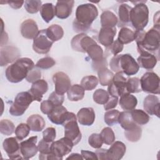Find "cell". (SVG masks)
I'll list each match as a JSON object with an SVG mask.
<instances>
[{
	"label": "cell",
	"instance_id": "55",
	"mask_svg": "<svg viewBox=\"0 0 160 160\" xmlns=\"http://www.w3.org/2000/svg\"><path fill=\"white\" fill-rule=\"evenodd\" d=\"M118 102V97L109 96L108 101L104 104V108L105 110H110L117 106Z\"/></svg>",
	"mask_w": 160,
	"mask_h": 160
},
{
	"label": "cell",
	"instance_id": "57",
	"mask_svg": "<svg viewBox=\"0 0 160 160\" xmlns=\"http://www.w3.org/2000/svg\"><path fill=\"white\" fill-rule=\"evenodd\" d=\"M103 67H107V61L104 58L101 61H92V68L94 71H98L100 68Z\"/></svg>",
	"mask_w": 160,
	"mask_h": 160
},
{
	"label": "cell",
	"instance_id": "3",
	"mask_svg": "<svg viewBox=\"0 0 160 160\" xmlns=\"http://www.w3.org/2000/svg\"><path fill=\"white\" fill-rule=\"evenodd\" d=\"M34 68V63L31 59L19 58L6 68L5 76L8 81L18 83L26 78L29 72Z\"/></svg>",
	"mask_w": 160,
	"mask_h": 160
},
{
	"label": "cell",
	"instance_id": "46",
	"mask_svg": "<svg viewBox=\"0 0 160 160\" xmlns=\"http://www.w3.org/2000/svg\"><path fill=\"white\" fill-rule=\"evenodd\" d=\"M42 2L41 1L28 0L24 1V8L30 14L37 13L41 9Z\"/></svg>",
	"mask_w": 160,
	"mask_h": 160
},
{
	"label": "cell",
	"instance_id": "36",
	"mask_svg": "<svg viewBox=\"0 0 160 160\" xmlns=\"http://www.w3.org/2000/svg\"><path fill=\"white\" fill-rule=\"evenodd\" d=\"M86 52L92 60V61H98L102 59L103 58V50L102 48L98 45L96 42L91 44L86 49Z\"/></svg>",
	"mask_w": 160,
	"mask_h": 160
},
{
	"label": "cell",
	"instance_id": "17",
	"mask_svg": "<svg viewBox=\"0 0 160 160\" xmlns=\"http://www.w3.org/2000/svg\"><path fill=\"white\" fill-rule=\"evenodd\" d=\"M21 35L26 39H34L39 32V29L36 22L31 19L24 21L20 28Z\"/></svg>",
	"mask_w": 160,
	"mask_h": 160
},
{
	"label": "cell",
	"instance_id": "61",
	"mask_svg": "<svg viewBox=\"0 0 160 160\" xmlns=\"http://www.w3.org/2000/svg\"><path fill=\"white\" fill-rule=\"evenodd\" d=\"M67 159H83L81 154L78 153H72L71 155H69L67 158Z\"/></svg>",
	"mask_w": 160,
	"mask_h": 160
},
{
	"label": "cell",
	"instance_id": "25",
	"mask_svg": "<svg viewBox=\"0 0 160 160\" xmlns=\"http://www.w3.org/2000/svg\"><path fill=\"white\" fill-rule=\"evenodd\" d=\"M68 110L62 105L56 106L48 115L49 119L54 124H62L68 114Z\"/></svg>",
	"mask_w": 160,
	"mask_h": 160
},
{
	"label": "cell",
	"instance_id": "20",
	"mask_svg": "<svg viewBox=\"0 0 160 160\" xmlns=\"http://www.w3.org/2000/svg\"><path fill=\"white\" fill-rule=\"evenodd\" d=\"M48 90V84L44 79H39L32 83L31 89L28 91L34 101L40 102L42 100L43 94Z\"/></svg>",
	"mask_w": 160,
	"mask_h": 160
},
{
	"label": "cell",
	"instance_id": "22",
	"mask_svg": "<svg viewBox=\"0 0 160 160\" xmlns=\"http://www.w3.org/2000/svg\"><path fill=\"white\" fill-rule=\"evenodd\" d=\"M116 34L115 28L102 27L98 34L99 42L106 48H108L114 41V38Z\"/></svg>",
	"mask_w": 160,
	"mask_h": 160
},
{
	"label": "cell",
	"instance_id": "5",
	"mask_svg": "<svg viewBox=\"0 0 160 160\" xmlns=\"http://www.w3.org/2000/svg\"><path fill=\"white\" fill-rule=\"evenodd\" d=\"M64 128V137L69 139L74 146L81 141L82 135L77 123V118L73 112H68L66 118L63 124Z\"/></svg>",
	"mask_w": 160,
	"mask_h": 160
},
{
	"label": "cell",
	"instance_id": "30",
	"mask_svg": "<svg viewBox=\"0 0 160 160\" xmlns=\"http://www.w3.org/2000/svg\"><path fill=\"white\" fill-rule=\"evenodd\" d=\"M68 98L71 101H78L83 99L84 96V89L79 84H74L70 87L67 91Z\"/></svg>",
	"mask_w": 160,
	"mask_h": 160
},
{
	"label": "cell",
	"instance_id": "48",
	"mask_svg": "<svg viewBox=\"0 0 160 160\" xmlns=\"http://www.w3.org/2000/svg\"><path fill=\"white\" fill-rule=\"evenodd\" d=\"M88 143L93 148H101L103 144V141L101 134L98 133H93L90 135L88 138Z\"/></svg>",
	"mask_w": 160,
	"mask_h": 160
},
{
	"label": "cell",
	"instance_id": "26",
	"mask_svg": "<svg viewBox=\"0 0 160 160\" xmlns=\"http://www.w3.org/2000/svg\"><path fill=\"white\" fill-rule=\"evenodd\" d=\"M119 103L123 110L131 111L136 107L138 100L134 96L126 92L120 96Z\"/></svg>",
	"mask_w": 160,
	"mask_h": 160
},
{
	"label": "cell",
	"instance_id": "24",
	"mask_svg": "<svg viewBox=\"0 0 160 160\" xmlns=\"http://www.w3.org/2000/svg\"><path fill=\"white\" fill-rule=\"evenodd\" d=\"M158 61L157 58L154 54L147 52L140 54L137 59L139 66L148 70L152 69L156 65Z\"/></svg>",
	"mask_w": 160,
	"mask_h": 160
},
{
	"label": "cell",
	"instance_id": "32",
	"mask_svg": "<svg viewBox=\"0 0 160 160\" xmlns=\"http://www.w3.org/2000/svg\"><path fill=\"white\" fill-rule=\"evenodd\" d=\"M40 14L43 20L48 23L56 16L55 7L52 3H45L42 4L40 9Z\"/></svg>",
	"mask_w": 160,
	"mask_h": 160
},
{
	"label": "cell",
	"instance_id": "47",
	"mask_svg": "<svg viewBox=\"0 0 160 160\" xmlns=\"http://www.w3.org/2000/svg\"><path fill=\"white\" fill-rule=\"evenodd\" d=\"M56 64L55 60L51 57H45L40 59L36 64V67L42 69H48Z\"/></svg>",
	"mask_w": 160,
	"mask_h": 160
},
{
	"label": "cell",
	"instance_id": "58",
	"mask_svg": "<svg viewBox=\"0 0 160 160\" xmlns=\"http://www.w3.org/2000/svg\"><path fill=\"white\" fill-rule=\"evenodd\" d=\"M81 156L83 159H98L97 156L95 152L89 151H85V150H81Z\"/></svg>",
	"mask_w": 160,
	"mask_h": 160
},
{
	"label": "cell",
	"instance_id": "39",
	"mask_svg": "<svg viewBox=\"0 0 160 160\" xmlns=\"http://www.w3.org/2000/svg\"><path fill=\"white\" fill-rule=\"evenodd\" d=\"M126 88L128 93H137L141 92L140 79L138 78H130L126 81Z\"/></svg>",
	"mask_w": 160,
	"mask_h": 160
},
{
	"label": "cell",
	"instance_id": "31",
	"mask_svg": "<svg viewBox=\"0 0 160 160\" xmlns=\"http://www.w3.org/2000/svg\"><path fill=\"white\" fill-rule=\"evenodd\" d=\"M46 31L47 36L53 42L60 40L64 36L63 29L58 24H52Z\"/></svg>",
	"mask_w": 160,
	"mask_h": 160
},
{
	"label": "cell",
	"instance_id": "21",
	"mask_svg": "<svg viewBox=\"0 0 160 160\" xmlns=\"http://www.w3.org/2000/svg\"><path fill=\"white\" fill-rule=\"evenodd\" d=\"M126 150L125 144L121 141L113 142L111 146L107 149V160H119L124 155Z\"/></svg>",
	"mask_w": 160,
	"mask_h": 160
},
{
	"label": "cell",
	"instance_id": "33",
	"mask_svg": "<svg viewBox=\"0 0 160 160\" xmlns=\"http://www.w3.org/2000/svg\"><path fill=\"white\" fill-rule=\"evenodd\" d=\"M132 8L127 4H121L118 8L119 26L126 25L129 22V14Z\"/></svg>",
	"mask_w": 160,
	"mask_h": 160
},
{
	"label": "cell",
	"instance_id": "50",
	"mask_svg": "<svg viewBox=\"0 0 160 160\" xmlns=\"http://www.w3.org/2000/svg\"><path fill=\"white\" fill-rule=\"evenodd\" d=\"M41 72L40 70H39L37 68H33L32 70H31L29 73L28 74L26 79L29 82H34L35 81L41 79Z\"/></svg>",
	"mask_w": 160,
	"mask_h": 160
},
{
	"label": "cell",
	"instance_id": "37",
	"mask_svg": "<svg viewBox=\"0 0 160 160\" xmlns=\"http://www.w3.org/2000/svg\"><path fill=\"white\" fill-rule=\"evenodd\" d=\"M132 118L136 124L144 125L149 121V115L143 110L134 109L130 111Z\"/></svg>",
	"mask_w": 160,
	"mask_h": 160
},
{
	"label": "cell",
	"instance_id": "6",
	"mask_svg": "<svg viewBox=\"0 0 160 160\" xmlns=\"http://www.w3.org/2000/svg\"><path fill=\"white\" fill-rule=\"evenodd\" d=\"M34 101L29 91H23L18 93L13 103L9 108V113L13 116H22Z\"/></svg>",
	"mask_w": 160,
	"mask_h": 160
},
{
	"label": "cell",
	"instance_id": "2",
	"mask_svg": "<svg viewBox=\"0 0 160 160\" xmlns=\"http://www.w3.org/2000/svg\"><path fill=\"white\" fill-rule=\"evenodd\" d=\"M98 16V9L93 4L86 3L78 6L72 25L74 31L77 32L87 31Z\"/></svg>",
	"mask_w": 160,
	"mask_h": 160
},
{
	"label": "cell",
	"instance_id": "4",
	"mask_svg": "<svg viewBox=\"0 0 160 160\" xmlns=\"http://www.w3.org/2000/svg\"><path fill=\"white\" fill-rule=\"evenodd\" d=\"M149 21V9L144 2H136L129 14V22L136 31H141L147 26Z\"/></svg>",
	"mask_w": 160,
	"mask_h": 160
},
{
	"label": "cell",
	"instance_id": "15",
	"mask_svg": "<svg viewBox=\"0 0 160 160\" xmlns=\"http://www.w3.org/2000/svg\"><path fill=\"white\" fill-rule=\"evenodd\" d=\"M38 136H34L20 143V150L23 159H29L37 154L38 151V146H36Z\"/></svg>",
	"mask_w": 160,
	"mask_h": 160
},
{
	"label": "cell",
	"instance_id": "40",
	"mask_svg": "<svg viewBox=\"0 0 160 160\" xmlns=\"http://www.w3.org/2000/svg\"><path fill=\"white\" fill-rule=\"evenodd\" d=\"M142 134V129L137 125L132 129L124 130V136L130 142H137L138 141Z\"/></svg>",
	"mask_w": 160,
	"mask_h": 160
},
{
	"label": "cell",
	"instance_id": "23",
	"mask_svg": "<svg viewBox=\"0 0 160 160\" xmlns=\"http://www.w3.org/2000/svg\"><path fill=\"white\" fill-rule=\"evenodd\" d=\"M77 119L80 124L91 126L95 120V112L92 108H81L77 113Z\"/></svg>",
	"mask_w": 160,
	"mask_h": 160
},
{
	"label": "cell",
	"instance_id": "35",
	"mask_svg": "<svg viewBox=\"0 0 160 160\" xmlns=\"http://www.w3.org/2000/svg\"><path fill=\"white\" fill-rule=\"evenodd\" d=\"M117 40L122 44H129L135 40V33L130 29L122 27L119 32Z\"/></svg>",
	"mask_w": 160,
	"mask_h": 160
},
{
	"label": "cell",
	"instance_id": "60",
	"mask_svg": "<svg viewBox=\"0 0 160 160\" xmlns=\"http://www.w3.org/2000/svg\"><path fill=\"white\" fill-rule=\"evenodd\" d=\"M6 3H8L9 6H11L13 9H19L24 3V1H6Z\"/></svg>",
	"mask_w": 160,
	"mask_h": 160
},
{
	"label": "cell",
	"instance_id": "14",
	"mask_svg": "<svg viewBox=\"0 0 160 160\" xmlns=\"http://www.w3.org/2000/svg\"><path fill=\"white\" fill-rule=\"evenodd\" d=\"M52 81L54 84L55 92L59 94L64 95L71 86L70 78L64 72H56L52 76Z\"/></svg>",
	"mask_w": 160,
	"mask_h": 160
},
{
	"label": "cell",
	"instance_id": "51",
	"mask_svg": "<svg viewBox=\"0 0 160 160\" xmlns=\"http://www.w3.org/2000/svg\"><path fill=\"white\" fill-rule=\"evenodd\" d=\"M48 99L55 106H59L62 105L64 100V96L62 94H59L56 93L55 91L52 92L49 96Z\"/></svg>",
	"mask_w": 160,
	"mask_h": 160
},
{
	"label": "cell",
	"instance_id": "11",
	"mask_svg": "<svg viewBox=\"0 0 160 160\" xmlns=\"http://www.w3.org/2000/svg\"><path fill=\"white\" fill-rule=\"evenodd\" d=\"M119 69L125 75L132 76L136 74L139 66L134 58L129 54H119Z\"/></svg>",
	"mask_w": 160,
	"mask_h": 160
},
{
	"label": "cell",
	"instance_id": "38",
	"mask_svg": "<svg viewBox=\"0 0 160 160\" xmlns=\"http://www.w3.org/2000/svg\"><path fill=\"white\" fill-rule=\"evenodd\" d=\"M98 84V79L95 76L90 75L82 78L81 81V86L86 91H91L95 89Z\"/></svg>",
	"mask_w": 160,
	"mask_h": 160
},
{
	"label": "cell",
	"instance_id": "42",
	"mask_svg": "<svg viewBox=\"0 0 160 160\" xmlns=\"http://www.w3.org/2000/svg\"><path fill=\"white\" fill-rule=\"evenodd\" d=\"M0 132L6 136L11 135L15 132L14 123L8 119H2L0 121Z\"/></svg>",
	"mask_w": 160,
	"mask_h": 160
},
{
	"label": "cell",
	"instance_id": "19",
	"mask_svg": "<svg viewBox=\"0 0 160 160\" xmlns=\"http://www.w3.org/2000/svg\"><path fill=\"white\" fill-rule=\"evenodd\" d=\"M159 100L155 95L147 96L143 101V108L145 111L150 115H156L159 117Z\"/></svg>",
	"mask_w": 160,
	"mask_h": 160
},
{
	"label": "cell",
	"instance_id": "43",
	"mask_svg": "<svg viewBox=\"0 0 160 160\" xmlns=\"http://www.w3.org/2000/svg\"><path fill=\"white\" fill-rule=\"evenodd\" d=\"M109 98L108 91L103 89H98L93 94V100L99 104H104Z\"/></svg>",
	"mask_w": 160,
	"mask_h": 160
},
{
	"label": "cell",
	"instance_id": "52",
	"mask_svg": "<svg viewBox=\"0 0 160 160\" xmlns=\"http://www.w3.org/2000/svg\"><path fill=\"white\" fill-rule=\"evenodd\" d=\"M55 106L49 100H45L43 101L40 106V109L41 112L44 114L48 115L49 114L51 113V112L52 111Z\"/></svg>",
	"mask_w": 160,
	"mask_h": 160
},
{
	"label": "cell",
	"instance_id": "12",
	"mask_svg": "<svg viewBox=\"0 0 160 160\" xmlns=\"http://www.w3.org/2000/svg\"><path fill=\"white\" fill-rule=\"evenodd\" d=\"M2 147L9 158L11 159H23L21 156L20 144L16 138L11 137L5 139L2 142Z\"/></svg>",
	"mask_w": 160,
	"mask_h": 160
},
{
	"label": "cell",
	"instance_id": "54",
	"mask_svg": "<svg viewBox=\"0 0 160 160\" xmlns=\"http://www.w3.org/2000/svg\"><path fill=\"white\" fill-rule=\"evenodd\" d=\"M108 48L114 56H116L122 51L124 48V46L119 41H118V40H116L115 41H113L111 45Z\"/></svg>",
	"mask_w": 160,
	"mask_h": 160
},
{
	"label": "cell",
	"instance_id": "49",
	"mask_svg": "<svg viewBox=\"0 0 160 160\" xmlns=\"http://www.w3.org/2000/svg\"><path fill=\"white\" fill-rule=\"evenodd\" d=\"M56 132L55 128L52 127H49L43 131L42 139L48 142L52 143L56 138Z\"/></svg>",
	"mask_w": 160,
	"mask_h": 160
},
{
	"label": "cell",
	"instance_id": "10",
	"mask_svg": "<svg viewBox=\"0 0 160 160\" xmlns=\"http://www.w3.org/2000/svg\"><path fill=\"white\" fill-rule=\"evenodd\" d=\"M73 142L68 138L64 137L51 145V152L55 155L59 160H62V157L69 154L73 147Z\"/></svg>",
	"mask_w": 160,
	"mask_h": 160
},
{
	"label": "cell",
	"instance_id": "59",
	"mask_svg": "<svg viewBox=\"0 0 160 160\" xmlns=\"http://www.w3.org/2000/svg\"><path fill=\"white\" fill-rule=\"evenodd\" d=\"M107 149H101L99 148L96 151V154L97 156L98 159L100 160H107V156H106Z\"/></svg>",
	"mask_w": 160,
	"mask_h": 160
},
{
	"label": "cell",
	"instance_id": "56",
	"mask_svg": "<svg viewBox=\"0 0 160 160\" xmlns=\"http://www.w3.org/2000/svg\"><path fill=\"white\" fill-rule=\"evenodd\" d=\"M119 54H118L116 56H114L110 61L109 62V66L111 69L114 72H120L119 69Z\"/></svg>",
	"mask_w": 160,
	"mask_h": 160
},
{
	"label": "cell",
	"instance_id": "1",
	"mask_svg": "<svg viewBox=\"0 0 160 160\" xmlns=\"http://www.w3.org/2000/svg\"><path fill=\"white\" fill-rule=\"evenodd\" d=\"M135 41L138 51L139 54L144 52L154 54L159 61V50L160 45V27L154 26L148 31H136Z\"/></svg>",
	"mask_w": 160,
	"mask_h": 160
},
{
	"label": "cell",
	"instance_id": "53",
	"mask_svg": "<svg viewBox=\"0 0 160 160\" xmlns=\"http://www.w3.org/2000/svg\"><path fill=\"white\" fill-rule=\"evenodd\" d=\"M51 143L45 141L43 139H41L38 145V149L41 154H46L51 152Z\"/></svg>",
	"mask_w": 160,
	"mask_h": 160
},
{
	"label": "cell",
	"instance_id": "16",
	"mask_svg": "<svg viewBox=\"0 0 160 160\" xmlns=\"http://www.w3.org/2000/svg\"><path fill=\"white\" fill-rule=\"evenodd\" d=\"M21 56L19 50L12 46H6L0 51V65L4 66L19 59Z\"/></svg>",
	"mask_w": 160,
	"mask_h": 160
},
{
	"label": "cell",
	"instance_id": "7",
	"mask_svg": "<svg viewBox=\"0 0 160 160\" xmlns=\"http://www.w3.org/2000/svg\"><path fill=\"white\" fill-rule=\"evenodd\" d=\"M141 90L149 94H159L160 92L159 78L155 72H145L140 79Z\"/></svg>",
	"mask_w": 160,
	"mask_h": 160
},
{
	"label": "cell",
	"instance_id": "28",
	"mask_svg": "<svg viewBox=\"0 0 160 160\" xmlns=\"http://www.w3.org/2000/svg\"><path fill=\"white\" fill-rule=\"evenodd\" d=\"M118 122L124 130L132 129L138 125L133 121L131 112L128 111H124L119 113Z\"/></svg>",
	"mask_w": 160,
	"mask_h": 160
},
{
	"label": "cell",
	"instance_id": "8",
	"mask_svg": "<svg viewBox=\"0 0 160 160\" xmlns=\"http://www.w3.org/2000/svg\"><path fill=\"white\" fill-rule=\"evenodd\" d=\"M127 79L122 72L120 71L116 72L113 76L112 82L108 85V92L109 94L111 96L119 97L126 93V83Z\"/></svg>",
	"mask_w": 160,
	"mask_h": 160
},
{
	"label": "cell",
	"instance_id": "18",
	"mask_svg": "<svg viewBox=\"0 0 160 160\" xmlns=\"http://www.w3.org/2000/svg\"><path fill=\"white\" fill-rule=\"evenodd\" d=\"M74 1H58L55 6V14L57 18L64 19L68 18L72 12Z\"/></svg>",
	"mask_w": 160,
	"mask_h": 160
},
{
	"label": "cell",
	"instance_id": "45",
	"mask_svg": "<svg viewBox=\"0 0 160 160\" xmlns=\"http://www.w3.org/2000/svg\"><path fill=\"white\" fill-rule=\"evenodd\" d=\"M31 129L28 125V124L21 123L19 124L15 129V134L16 137L18 140H22L25 138H26L30 131Z\"/></svg>",
	"mask_w": 160,
	"mask_h": 160
},
{
	"label": "cell",
	"instance_id": "44",
	"mask_svg": "<svg viewBox=\"0 0 160 160\" xmlns=\"http://www.w3.org/2000/svg\"><path fill=\"white\" fill-rule=\"evenodd\" d=\"M101 136L103 141V143L107 145L112 144L115 141V135L112 129L109 127H106L102 129L101 132Z\"/></svg>",
	"mask_w": 160,
	"mask_h": 160
},
{
	"label": "cell",
	"instance_id": "9",
	"mask_svg": "<svg viewBox=\"0 0 160 160\" xmlns=\"http://www.w3.org/2000/svg\"><path fill=\"white\" fill-rule=\"evenodd\" d=\"M53 42L47 36L46 29H42L33 40L32 49L38 54H45L50 51Z\"/></svg>",
	"mask_w": 160,
	"mask_h": 160
},
{
	"label": "cell",
	"instance_id": "27",
	"mask_svg": "<svg viewBox=\"0 0 160 160\" xmlns=\"http://www.w3.org/2000/svg\"><path fill=\"white\" fill-rule=\"evenodd\" d=\"M27 124L31 131L40 132L44 129L46 122L41 116L39 114H32L28 118Z\"/></svg>",
	"mask_w": 160,
	"mask_h": 160
},
{
	"label": "cell",
	"instance_id": "41",
	"mask_svg": "<svg viewBox=\"0 0 160 160\" xmlns=\"http://www.w3.org/2000/svg\"><path fill=\"white\" fill-rule=\"evenodd\" d=\"M119 111L116 109H110L104 113V122L109 126H112L118 122Z\"/></svg>",
	"mask_w": 160,
	"mask_h": 160
},
{
	"label": "cell",
	"instance_id": "34",
	"mask_svg": "<svg viewBox=\"0 0 160 160\" xmlns=\"http://www.w3.org/2000/svg\"><path fill=\"white\" fill-rule=\"evenodd\" d=\"M98 75L101 85L108 86L112 82L114 74L107 67L100 68L98 71Z\"/></svg>",
	"mask_w": 160,
	"mask_h": 160
},
{
	"label": "cell",
	"instance_id": "29",
	"mask_svg": "<svg viewBox=\"0 0 160 160\" xmlns=\"http://www.w3.org/2000/svg\"><path fill=\"white\" fill-rule=\"evenodd\" d=\"M118 22L117 16L111 11H104L101 15V24L102 27L115 28Z\"/></svg>",
	"mask_w": 160,
	"mask_h": 160
},
{
	"label": "cell",
	"instance_id": "13",
	"mask_svg": "<svg viewBox=\"0 0 160 160\" xmlns=\"http://www.w3.org/2000/svg\"><path fill=\"white\" fill-rule=\"evenodd\" d=\"M96 42L85 33H80L74 36L71 41L72 49L78 52H86L88 48Z\"/></svg>",
	"mask_w": 160,
	"mask_h": 160
}]
</instances>
